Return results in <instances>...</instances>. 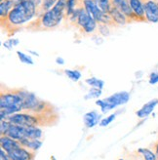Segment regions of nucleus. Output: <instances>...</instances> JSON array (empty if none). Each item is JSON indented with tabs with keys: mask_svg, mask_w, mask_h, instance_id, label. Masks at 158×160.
<instances>
[{
	"mask_svg": "<svg viewBox=\"0 0 158 160\" xmlns=\"http://www.w3.org/2000/svg\"><path fill=\"white\" fill-rule=\"evenodd\" d=\"M0 146H1V148L4 149L7 153H10L11 151L20 148L21 143L19 142V141H16L10 137H8V136H1V139H0Z\"/></svg>",
	"mask_w": 158,
	"mask_h": 160,
	"instance_id": "11",
	"label": "nucleus"
},
{
	"mask_svg": "<svg viewBox=\"0 0 158 160\" xmlns=\"http://www.w3.org/2000/svg\"><path fill=\"white\" fill-rule=\"evenodd\" d=\"M144 1H146V0H144Z\"/></svg>",
	"mask_w": 158,
	"mask_h": 160,
	"instance_id": "36",
	"label": "nucleus"
},
{
	"mask_svg": "<svg viewBox=\"0 0 158 160\" xmlns=\"http://www.w3.org/2000/svg\"><path fill=\"white\" fill-rule=\"evenodd\" d=\"M119 160H125V159H119Z\"/></svg>",
	"mask_w": 158,
	"mask_h": 160,
	"instance_id": "35",
	"label": "nucleus"
},
{
	"mask_svg": "<svg viewBox=\"0 0 158 160\" xmlns=\"http://www.w3.org/2000/svg\"><path fill=\"white\" fill-rule=\"evenodd\" d=\"M25 128L26 127H22V126L11 123V126L9 128V130H8L6 136H8V137H10L16 141H21L22 139L25 138Z\"/></svg>",
	"mask_w": 158,
	"mask_h": 160,
	"instance_id": "14",
	"label": "nucleus"
},
{
	"mask_svg": "<svg viewBox=\"0 0 158 160\" xmlns=\"http://www.w3.org/2000/svg\"><path fill=\"white\" fill-rule=\"evenodd\" d=\"M146 19L149 22H158V1L146 0L145 1Z\"/></svg>",
	"mask_w": 158,
	"mask_h": 160,
	"instance_id": "8",
	"label": "nucleus"
},
{
	"mask_svg": "<svg viewBox=\"0 0 158 160\" xmlns=\"http://www.w3.org/2000/svg\"><path fill=\"white\" fill-rule=\"evenodd\" d=\"M68 20L74 23L75 26H77V28L81 30V32L86 34L94 33L98 29V22L86 11L83 3L81 5L76 6L74 13Z\"/></svg>",
	"mask_w": 158,
	"mask_h": 160,
	"instance_id": "3",
	"label": "nucleus"
},
{
	"mask_svg": "<svg viewBox=\"0 0 158 160\" xmlns=\"http://www.w3.org/2000/svg\"><path fill=\"white\" fill-rule=\"evenodd\" d=\"M158 105V99H153L151 100V102H146V105L141 108L140 110L137 111V115L138 117L140 118H145V117H147L149 114H151L153 109L155 108V107Z\"/></svg>",
	"mask_w": 158,
	"mask_h": 160,
	"instance_id": "15",
	"label": "nucleus"
},
{
	"mask_svg": "<svg viewBox=\"0 0 158 160\" xmlns=\"http://www.w3.org/2000/svg\"><path fill=\"white\" fill-rule=\"evenodd\" d=\"M15 6V1L14 0H3L0 2V21H4L8 15H9L10 11L13 9V7Z\"/></svg>",
	"mask_w": 158,
	"mask_h": 160,
	"instance_id": "18",
	"label": "nucleus"
},
{
	"mask_svg": "<svg viewBox=\"0 0 158 160\" xmlns=\"http://www.w3.org/2000/svg\"><path fill=\"white\" fill-rule=\"evenodd\" d=\"M14 1H15V5H16V4H18V3L22 2V1H26V0H14Z\"/></svg>",
	"mask_w": 158,
	"mask_h": 160,
	"instance_id": "34",
	"label": "nucleus"
},
{
	"mask_svg": "<svg viewBox=\"0 0 158 160\" xmlns=\"http://www.w3.org/2000/svg\"><path fill=\"white\" fill-rule=\"evenodd\" d=\"M155 152H156V155H157V158H158V142L156 143V146H155Z\"/></svg>",
	"mask_w": 158,
	"mask_h": 160,
	"instance_id": "33",
	"label": "nucleus"
},
{
	"mask_svg": "<svg viewBox=\"0 0 158 160\" xmlns=\"http://www.w3.org/2000/svg\"><path fill=\"white\" fill-rule=\"evenodd\" d=\"M108 13L110 16H111L112 20L114 21V22L117 26H125V25H127V23H130L128 19L126 18V16L121 11L118 10L116 7H114L112 5L110 7V10Z\"/></svg>",
	"mask_w": 158,
	"mask_h": 160,
	"instance_id": "13",
	"label": "nucleus"
},
{
	"mask_svg": "<svg viewBox=\"0 0 158 160\" xmlns=\"http://www.w3.org/2000/svg\"><path fill=\"white\" fill-rule=\"evenodd\" d=\"M11 122L9 120H1V123H0V133H1V136L7 135V132L9 130Z\"/></svg>",
	"mask_w": 158,
	"mask_h": 160,
	"instance_id": "27",
	"label": "nucleus"
},
{
	"mask_svg": "<svg viewBox=\"0 0 158 160\" xmlns=\"http://www.w3.org/2000/svg\"><path fill=\"white\" fill-rule=\"evenodd\" d=\"M133 12L135 13L141 22H147L145 14V1L144 0H129Z\"/></svg>",
	"mask_w": 158,
	"mask_h": 160,
	"instance_id": "12",
	"label": "nucleus"
},
{
	"mask_svg": "<svg viewBox=\"0 0 158 160\" xmlns=\"http://www.w3.org/2000/svg\"><path fill=\"white\" fill-rule=\"evenodd\" d=\"M46 114H31V113H15L10 115L8 120L12 123L22 127H31V126H40L43 125L41 120L44 119Z\"/></svg>",
	"mask_w": 158,
	"mask_h": 160,
	"instance_id": "6",
	"label": "nucleus"
},
{
	"mask_svg": "<svg viewBox=\"0 0 158 160\" xmlns=\"http://www.w3.org/2000/svg\"><path fill=\"white\" fill-rule=\"evenodd\" d=\"M17 55L19 57V60L23 62V63H27V65H33V61L31 59L30 56L26 55L25 53H22L21 51H17Z\"/></svg>",
	"mask_w": 158,
	"mask_h": 160,
	"instance_id": "25",
	"label": "nucleus"
},
{
	"mask_svg": "<svg viewBox=\"0 0 158 160\" xmlns=\"http://www.w3.org/2000/svg\"><path fill=\"white\" fill-rule=\"evenodd\" d=\"M101 95V90L97 89V88H92V89L87 93L85 96V100H89V99H95V98H99Z\"/></svg>",
	"mask_w": 158,
	"mask_h": 160,
	"instance_id": "26",
	"label": "nucleus"
},
{
	"mask_svg": "<svg viewBox=\"0 0 158 160\" xmlns=\"http://www.w3.org/2000/svg\"><path fill=\"white\" fill-rule=\"evenodd\" d=\"M96 1L102 11L106 13L109 12L110 7H111V2H110V0H96Z\"/></svg>",
	"mask_w": 158,
	"mask_h": 160,
	"instance_id": "24",
	"label": "nucleus"
},
{
	"mask_svg": "<svg viewBox=\"0 0 158 160\" xmlns=\"http://www.w3.org/2000/svg\"><path fill=\"white\" fill-rule=\"evenodd\" d=\"M158 82V72H152L149 77V83L151 84H156Z\"/></svg>",
	"mask_w": 158,
	"mask_h": 160,
	"instance_id": "30",
	"label": "nucleus"
},
{
	"mask_svg": "<svg viewBox=\"0 0 158 160\" xmlns=\"http://www.w3.org/2000/svg\"><path fill=\"white\" fill-rule=\"evenodd\" d=\"M105 100L116 108L117 106H121L126 102H128V101L130 100V94L128 92H125V91L118 92V93H115L111 96H109V97L106 98Z\"/></svg>",
	"mask_w": 158,
	"mask_h": 160,
	"instance_id": "10",
	"label": "nucleus"
},
{
	"mask_svg": "<svg viewBox=\"0 0 158 160\" xmlns=\"http://www.w3.org/2000/svg\"><path fill=\"white\" fill-rule=\"evenodd\" d=\"M67 0H58L51 9L44 12L27 27L31 31H46L58 28L67 12Z\"/></svg>",
	"mask_w": 158,
	"mask_h": 160,
	"instance_id": "2",
	"label": "nucleus"
},
{
	"mask_svg": "<svg viewBox=\"0 0 158 160\" xmlns=\"http://www.w3.org/2000/svg\"><path fill=\"white\" fill-rule=\"evenodd\" d=\"M101 115L97 111H90L83 116V122L87 128H93L99 123Z\"/></svg>",
	"mask_w": 158,
	"mask_h": 160,
	"instance_id": "16",
	"label": "nucleus"
},
{
	"mask_svg": "<svg viewBox=\"0 0 158 160\" xmlns=\"http://www.w3.org/2000/svg\"><path fill=\"white\" fill-rule=\"evenodd\" d=\"M138 151L144 156L145 160H158L156 153L152 152L151 150H149L147 148H139Z\"/></svg>",
	"mask_w": 158,
	"mask_h": 160,
	"instance_id": "22",
	"label": "nucleus"
},
{
	"mask_svg": "<svg viewBox=\"0 0 158 160\" xmlns=\"http://www.w3.org/2000/svg\"><path fill=\"white\" fill-rule=\"evenodd\" d=\"M21 146L23 148H27L32 151H36L40 148L42 146V142L40 140H35V139H28V138H23L21 141H19Z\"/></svg>",
	"mask_w": 158,
	"mask_h": 160,
	"instance_id": "17",
	"label": "nucleus"
},
{
	"mask_svg": "<svg viewBox=\"0 0 158 160\" xmlns=\"http://www.w3.org/2000/svg\"><path fill=\"white\" fill-rule=\"evenodd\" d=\"M66 75H67L68 78H70L72 81H78L81 77V73L78 70H72V69H66L65 70Z\"/></svg>",
	"mask_w": 158,
	"mask_h": 160,
	"instance_id": "23",
	"label": "nucleus"
},
{
	"mask_svg": "<svg viewBox=\"0 0 158 160\" xmlns=\"http://www.w3.org/2000/svg\"><path fill=\"white\" fill-rule=\"evenodd\" d=\"M110 2H111L112 6L116 7L118 10L121 11L126 16V18L128 19L129 22H141L138 16L133 12L129 0H110Z\"/></svg>",
	"mask_w": 158,
	"mask_h": 160,
	"instance_id": "7",
	"label": "nucleus"
},
{
	"mask_svg": "<svg viewBox=\"0 0 158 160\" xmlns=\"http://www.w3.org/2000/svg\"><path fill=\"white\" fill-rule=\"evenodd\" d=\"M0 108L8 115H13L22 110V100L19 90L2 89L0 94ZM9 118V117H8Z\"/></svg>",
	"mask_w": 158,
	"mask_h": 160,
	"instance_id": "4",
	"label": "nucleus"
},
{
	"mask_svg": "<svg viewBox=\"0 0 158 160\" xmlns=\"http://www.w3.org/2000/svg\"><path fill=\"white\" fill-rule=\"evenodd\" d=\"M98 30H99V32L101 34V35H104V36H106L109 34V28L108 26L106 25H102V23H99V26H98Z\"/></svg>",
	"mask_w": 158,
	"mask_h": 160,
	"instance_id": "29",
	"label": "nucleus"
},
{
	"mask_svg": "<svg viewBox=\"0 0 158 160\" xmlns=\"http://www.w3.org/2000/svg\"><path fill=\"white\" fill-rule=\"evenodd\" d=\"M43 132L38 126H31L25 128V138L39 140L42 138Z\"/></svg>",
	"mask_w": 158,
	"mask_h": 160,
	"instance_id": "19",
	"label": "nucleus"
},
{
	"mask_svg": "<svg viewBox=\"0 0 158 160\" xmlns=\"http://www.w3.org/2000/svg\"><path fill=\"white\" fill-rule=\"evenodd\" d=\"M39 12V8L34 0H26L16 4L10 11L8 17L1 22V26L5 28L9 36L20 30V27L32 20Z\"/></svg>",
	"mask_w": 158,
	"mask_h": 160,
	"instance_id": "1",
	"label": "nucleus"
},
{
	"mask_svg": "<svg viewBox=\"0 0 158 160\" xmlns=\"http://www.w3.org/2000/svg\"><path fill=\"white\" fill-rule=\"evenodd\" d=\"M96 105L99 106V107L101 108L102 113H106V112H107V111H109L110 109L115 108V107H114L113 105H111V103L107 102L105 99H104V100H98V101L96 102Z\"/></svg>",
	"mask_w": 158,
	"mask_h": 160,
	"instance_id": "21",
	"label": "nucleus"
},
{
	"mask_svg": "<svg viewBox=\"0 0 158 160\" xmlns=\"http://www.w3.org/2000/svg\"><path fill=\"white\" fill-rule=\"evenodd\" d=\"M83 6L89 15L96 20L98 23H102V25H106L108 27L117 26L109 13H106L101 9L96 0H84Z\"/></svg>",
	"mask_w": 158,
	"mask_h": 160,
	"instance_id": "5",
	"label": "nucleus"
},
{
	"mask_svg": "<svg viewBox=\"0 0 158 160\" xmlns=\"http://www.w3.org/2000/svg\"><path fill=\"white\" fill-rule=\"evenodd\" d=\"M86 83L90 85L91 87L93 88H97V89H102L105 86V82H104V80H101L99 78H96V77H91V78H88V79H86L85 80Z\"/></svg>",
	"mask_w": 158,
	"mask_h": 160,
	"instance_id": "20",
	"label": "nucleus"
},
{
	"mask_svg": "<svg viewBox=\"0 0 158 160\" xmlns=\"http://www.w3.org/2000/svg\"><path fill=\"white\" fill-rule=\"evenodd\" d=\"M0 160H11L9 154H8L6 151L2 148H1V150H0Z\"/></svg>",
	"mask_w": 158,
	"mask_h": 160,
	"instance_id": "31",
	"label": "nucleus"
},
{
	"mask_svg": "<svg viewBox=\"0 0 158 160\" xmlns=\"http://www.w3.org/2000/svg\"><path fill=\"white\" fill-rule=\"evenodd\" d=\"M56 62L58 63V65H64V63H65V61H64V59H62V58L58 57V58L56 59Z\"/></svg>",
	"mask_w": 158,
	"mask_h": 160,
	"instance_id": "32",
	"label": "nucleus"
},
{
	"mask_svg": "<svg viewBox=\"0 0 158 160\" xmlns=\"http://www.w3.org/2000/svg\"><path fill=\"white\" fill-rule=\"evenodd\" d=\"M115 117H116L115 114H111V115H109V116H107V117H106L104 119H101V121L100 122V126H101V127L107 126L108 124H110L113 121V120L115 119Z\"/></svg>",
	"mask_w": 158,
	"mask_h": 160,
	"instance_id": "28",
	"label": "nucleus"
},
{
	"mask_svg": "<svg viewBox=\"0 0 158 160\" xmlns=\"http://www.w3.org/2000/svg\"><path fill=\"white\" fill-rule=\"evenodd\" d=\"M8 154H9L11 160H34L35 151H32L21 146L20 148L11 151Z\"/></svg>",
	"mask_w": 158,
	"mask_h": 160,
	"instance_id": "9",
	"label": "nucleus"
}]
</instances>
